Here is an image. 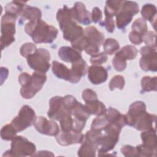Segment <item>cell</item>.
Returning a JSON list of instances; mask_svg holds the SVG:
<instances>
[{
  "mask_svg": "<svg viewBox=\"0 0 157 157\" xmlns=\"http://www.w3.org/2000/svg\"><path fill=\"white\" fill-rule=\"evenodd\" d=\"M25 31L37 44L52 43L57 37L58 29L40 19L29 21L25 26Z\"/></svg>",
  "mask_w": 157,
  "mask_h": 157,
  "instance_id": "1",
  "label": "cell"
},
{
  "mask_svg": "<svg viewBox=\"0 0 157 157\" xmlns=\"http://www.w3.org/2000/svg\"><path fill=\"white\" fill-rule=\"evenodd\" d=\"M56 20L65 40L71 43L83 35L84 30L76 23L70 9L64 8L58 10L56 13Z\"/></svg>",
  "mask_w": 157,
  "mask_h": 157,
  "instance_id": "2",
  "label": "cell"
},
{
  "mask_svg": "<svg viewBox=\"0 0 157 157\" xmlns=\"http://www.w3.org/2000/svg\"><path fill=\"white\" fill-rule=\"evenodd\" d=\"M47 80L45 74L35 71L31 75L22 72L18 76V82L21 86V96L26 99H31L39 92Z\"/></svg>",
  "mask_w": 157,
  "mask_h": 157,
  "instance_id": "3",
  "label": "cell"
},
{
  "mask_svg": "<svg viewBox=\"0 0 157 157\" xmlns=\"http://www.w3.org/2000/svg\"><path fill=\"white\" fill-rule=\"evenodd\" d=\"M121 131V128L110 123L108 124L103 130V135L98 142L97 150L99 156H102L113 149L119 140Z\"/></svg>",
  "mask_w": 157,
  "mask_h": 157,
  "instance_id": "4",
  "label": "cell"
},
{
  "mask_svg": "<svg viewBox=\"0 0 157 157\" xmlns=\"http://www.w3.org/2000/svg\"><path fill=\"white\" fill-rule=\"evenodd\" d=\"M10 149L4 153L3 156L24 157L33 156L36 150V145L21 136H16L11 143Z\"/></svg>",
  "mask_w": 157,
  "mask_h": 157,
  "instance_id": "5",
  "label": "cell"
},
{
  "mask_svg": "<svg viewBox=\"0 0 157 157\" xmlns=\"http://www.w3.org/2000/svg\"><path fill=\"white\" fill-rule=\"evenodd\" d=\"M142 144L136 147L138 156H156L157 140L156 129L144 131L140 134Z\"/></svg>",
  "mask_w": 157,
  "mask_h": 157,
  "instance_id": "6",
  "label": "cell"
},
{
  "mask_svg": "<svg viewBox=\"0 0 157 157\" xmlns=\"http://www.w3.org/2000/svg\"><path fill=\"white\" fill-rule=\"evenodd\" d=\"M126 123L129 126H132L138 131H147L152 128H155L156 116L151 114L146 110L142 111L134 115H125Z\"/></svg>",
  "mask_w": 157,
  "mask_h": 157,
  "instance_id": "7",
  "label": "cell"
},
{
  "mask_svg": "<svg viewBox=\"0 0 157 157\" xmlns=\"http://www.w3.org/2000/svg\"><path fill=\"white\" fill-rule=\"evenodd\" d=\"M17 18L16 16L6 12L2 17L1 25V47L2 50L10 45L15 40L14 34Z\"/></svg>",
  "mask_w": 157,
  "mask_h": 157,
  "instance_id": "8",
  "label": "cell"
},
{
  "mask_svg": "<svg viewBox=\"0 0 157 157\" xmlns=\"http://www.w3.org/2000/svg\"><path fill=\"white\" fill-rule=\"evenodd\" d=\"M26 59L28 66L36 72L45 74L50 67L49 63L50 60V52L45 48H37V50L33 53L29 55Z\"/></svg>",
  "mask_w": 157,
  "mask_h": 157,
  "instance_id": "9",
  "label": "cell"
},
{
  "mask_svg": "<svg viewBox=\"0 0 157 157\" xmlns=\"http://www.w3.org/2000/svg\"><path fill=\"white\" fill-rule=\"evenodd\" d=\"M139 11L138 4L134 1H123L121 8L116 15V25L118 29H123L131 21L133 17Z\"/></svg>",
  "mask_w": 157,
  "mask_h": 157,
  "instance_id": "10",
  "label": "cell"
},
{
  "mask_svg": "<svg viewBox=\"0 0 157 157\" xmlns=\"http://www.w3.org/2000/svg\"><path fill=\"white\" fill-rule=\"evenodd\" d=\"M36 118L34 110L30 106L25 105L20 110L18 115L12 120L10 124L18 132L34 124Z\"/></svg>",
  "mask_w": 157,
  "mask_h": 157,
  "instance_id": "11",
  "label": "cell"
},
{
  "mask_svg": "<svg viewBox=\"0 0 157 157\" xmlns=\"http://www.w3.org/2000/svg\"><path fill=\"white\" fill-rule=\"evenodd\" d=\"M84 36L88 42V47L85 52L91 56L99 53V47L104 41V34L93 26L86 28L83 33Z\"/></svg>",
  "mask_w": 157,
  "mask_h": 157,
  "instance_id": "12",
  "label": "cell"
},
{
  "mask_svg": "<svg viewBox=\"0 0 157 157\" xmlns=\"http://www.w3.org/2000/svg\"><path fill=\"white\" fill-rule=\"evenodd\" d=\"M142 56L140 59V66L145 71L156 72L157 71L156 48L144 46L140 50Z\"/></svg>",
  "mask_w": 157,
  "mask_h": 157,
  "instance_id": "13",
  "label": "cell"
},
{
  "mask_svg": "<svg viewBox=\"0 0 157 157\" xmlns=\"http://www.w3.org/2000/svg\"><path fill=\"white\" fill-rule=\"evenodd\" d=\"M34 126L39 133L47 136H56L59 132V126L55 121L48 120L44 117H37Z\"/></svg>",
  "mask_w": 157,
  "mask_h": 157,
  "instance_id": "14",
  "label": "cell"
},
{
  "mask_svg": "<svg viewBox=\"0 0 157 157\" xmlns=\"http://www.w3.org/2000/svg\"><path fill=\"white\" fill-rule=\"evenodd\" d=\"M85 135L82 131L70 130L67 131H61L56 136L57 142L63 146H67L72 144H81L83 142Z\"/></svg>",
  "mask_w": 157,
  "mask_h": 157,
  "instance_id": "15",
  "label": "cell"
},
{
  "mask_svg": "<svg viewBox=\"0 0 157 157\" xmlns=\"http://www.w3.org/2000/svg\"><path fill=\"white\" fill-rule=\"evenodd\" d=\"M52 72L59 78L69 81L72 83H76L80 80V77L76 75L71 69H69L64 64L56 61L52 62Z\"/></svg>",
  "mask_w": 157,
  "mask_h": 157,
  "instance_id": "16",
  "label": "cell"
},
{
  "mask_svg": "<svg viewBox=\"0 0 157 157\" xmlns=\"http://www.w3.org/2000/svg\"><path fill=\"white\" fill-rule=\"evenodd\" d=\"M49 110L47 113L48 117L52 120L59 121L61 117L67 110L63 102V97L55 96L50 99L49 102Z\"/></svg>",
  "mask_w": 157,
  "mask_h": 157,
  "instance_id": "17",
  "label": "cell"
},
{
  "mask_svg": "<svg viewBox=\"0 0 157 157\" xmlns=\"http://www.w3.org/2000/svg\"><path fill=\"white\" fill-rule=\"evenodd\" d=\"M71 9L72 17L75 21L83 25H88L91 23V14L86 9L84 4L82 2H75L74 7Z\"/></svg>",
  "mask_w": 157,
  "mask_h": 157,
  "instance_id": "18",
  "label": "cell"
},
{
  "mask_svg": "<svg viewBox=\"0 0 157 157\" xmlns=\"http://www.w3.org/2000/svg\"><path fill=\"white\" fill-rule=\"evenodd\" d=\"M88 73L89 80L94 85L101 84L105 82L108 77V72L106 69L99 65L90 66Z\"/></svg>",
  "mask_w": 157,
  "mask_h": 157,
  "instance_id": "19",
  "label": "cell"
},
{
  "mask_svg": "<svg viewBox=\"0 0 157 157\" xmlns=\"http://www.w3.org/2000/svg\"><path fill=\"white\" fill-rule=\"evenodd\" d=\"M58 54L61 60L71 63L82 58L81 53L78 51L67 46L60 47Z\"/></svg>",
  "mask_w": 157,
  "mask_h": 157,
  "instance_id": "20",
  "label": "cell"
},
{
  "mask_svg": "<svg viewBox=\"0 0 157 157\" xmlns=\"http://www.w3.org/2000/svg\"><path fill=\"white\" fill-rule=\"evenodd\" d=\"M105 116L109 123L117 125L120 128H123L126 124L125 115H122L117 109L109 107L105 113Z\"/></svg>",
  "mask_w": 157,
  "mask_h": 157,
  "instance_id": "21",
  "label": "cell"
},
{
  "mask_svg": "<svg viewBox=\"0 0 157 157\" xmlns=\"http://www.w3.org/2000/svg\"><path fill=\"white\" fill-rule=\"evenodd\" d=\"M141 15L144 20L149 21L156 29V7L151 4H145L141 10Z\"/></svg>",
  "mask_w": 157,
  "mask_h": 157,
  "instance_id": "22",
  "label": "cell"
},
{
  "mask_svg": "<svg viewBox=\"0 0 157 157\" xmlns=\"http://www.w3.org/2000/svg\"><path fill=\"white\" fill-rule=\"evenodd\" d=\"M85 105L90 112V114L98 116L105 114L107 110L105 105L98 99L85 102Z\"/></svg>",
  "mask_w": 157,
  "mask_h": 157,
  "instance_id": "23",
  "label": "cell"
},
{
  "mask_svg": "<svg viewBox=\"0 0 157 157\" xmlns=\"http://www.w3.org/2000/svg\"><path fill=\"white\" fill-rule=\"evenodd\" d=\"M123 1H107L104 8L105 17H113L120 10Z\"/></svg>",
  "mask_w": 157,
  "mask_h": 157,
  "instance_id": "24",
  "label": "cell"
},
{
  "mask_svg": "<svg viewBox=\"0 0 157 157\" xmlns=\"http://www.w3.org/2000/svg\"><path fill=\"white\" fill-rule=\"evenodd\" d=\"M20 16L24 20L33 21L40 19L42 17V12L37 7L26 5Z\"/></svg>",
  "mask_w": 157,
  "mask_h": 157,
  "instance_id": "25",
  "label": "cell"
},
{
  "mask_svg": "<svg viewBox=\"0 0 157 157\" xmlns=\"http://www.w3.org/2000/svg\"><path fill=\"white\" fill-rule=\"evenodd\" d=\"M137 53L138 51L134 46L128 45L124 46L121 49L118 51L115 55L123 60L126 61L134 59L136 57Z\"/></svg>",
  "mask_w": 157,
  "mask_h": 157,
  "instance_id": "26",
  "label": "cell"
},
{
  "mask_svg": "<svg viewBox=\"0 0 157 157\" xmlns=\"http://www.w3.org/2000/svg\"><path fill=\"white\" fill-rule=\"evenodd\" d=\"M25 6L26 2L13 1L7 4L5 7V10L6 13L12 14L17 17L18 15H21Z\"/></svg>",
  "mask_w": 157,
  "mask_h": 157,
  "instance_id": "27",
  "label": "cell"
},
{
  "mask_svg": "<svg viewBox=\"0 0 157 157\" xmlns=\"http://www.w3.org/2000/svg\"><path fill=\"white\" fill-rule=\"evenodd\" d=\"M141 86L142 92H148L150 91H156L157 88V77L145 76L141 80Z\"/></svg>",
  "mask_w": 157,
  "mask_h": 157,
  "instance_id": "28",
  "label": "cell"
},
{
  "mask_svg": "<svg viewBox=\"0 0 157 157\" xmlns=\"http://www.w3.org/2000/svg\"><path fill=\"white\" fill-rule=\"evenodd\" d=\"M73 121L74 119L72 116L69 110L67 109V110L59 120L61 131H67L72 130L73 128Z\"/></svg>",
  "mask_w": 157,
  "mask_h": 157,
  "instance_id": "29",
  "label": "cell"
},
{
  "mask_svg": "<svg viewBox=\"0 0 157 157\" xmlns=\"http://www.w3.org/2000/svg\"><path fill=\"white\" fill-rule=\"evenodd\" d=\"M96 148L94 147L91 144L88 142V141L84 140L82 142V145L80 147L78 150V155L82 157H93L96 156Z\"/></svg>",
  "mask_w": 157,
  "mask_h": 157,
  "instance_id": "30",
  "label": "cell"
},
{
  "mask_svg": "<svg viewBox=\"0 0 157 157\" xmlns=\"http://www.w3.org/2000/svg\"><path fill=\"white\" fill-rule=\"evenodd\" d=\"M71 70L79 77L84 76L86 73L87 64L85 61L82 58L72 63Z\"/></svg>",
  "mask_w": 157,
  "mask_h": 157,
  "instance_id": "31",
  "label": "cell"
},
{
  "mask_svg": "<svg viewBox=\"0 0 157 157\" xmlns=\"http://www.w3.org/2000/svg\"><path fill=\"white\" fill-rule=\"evenodd\" d=\"M131 28L132 31L138 34L143 37L148 32V26L146 21L141 18L136 20L133 22Z\"/></svg>",
  "mask_w": 157,
  "mask_h": 157,
  "instance_id": "32",
  "label": "cell"
},
{
  "mask_svg": "<svg viewBox=\"0 0 157 157\" xmlns=\"http://www.w3.org/2000/svg\"><path fill=\"white\" fill-rule=\"evenodd\" d=\"M120 48V44L117 40L113 38L107 39L104 42V53L106 55H112Z\"/></svg>",
  "mask_w": 157,
  "mask_h": 157,
  "instance_id": "33",
  "label": "cell"
},
{
  "mask_svg": "<svg viewBox=\"0 0 157 157\" xmlns=\"http://www.w3.org/2000/svg\"><path fill=\"white\" fill-rule=\"evenodd\" d=\"M17 132L11 124L3 126L1 130V139L5 140H12L17 136Z\"/></svg>",
  "mask_w": 157,
  "mask_h": 157,
  "instance_id": "34",
  "label": "cell"
},
{
  "mask_svg": "<svg viewBox=\"0 0 157 157\" xmlns=\"http://www.w3.org/2000/svg\"><path fill=\"white\" fill-rule=\"evenodd\" d=\"M109 123L104 114L98 115L93 120L91 125V129L103 131Z\"/></svg>",
  "mask_w": 157,
  "mask_h": 157,
  "instance_id": "35",
  "label": "cell"
},
{
  "mask_svg": "<svg viewBox=\"0 0 157 157\" xmlns=\"http://www.w3.org/2000/svg\"><path fill=\"white\" fill-rule=\"evenodd\" d=\"M125 84L124 78L122 75H117L114 76L110 81L109 88L111 91L115 88L123 90Z\"/></svg>",
  "mask_w": 157,
  "mask_h": 157,
  "instance_id": "36",
  "label": "cell"
},
{
  "mask_svg": "<svg viewBox=\"0 0 157 157\" xmlns=\"http://www.w3.org/2000/svg\"><path fill=\"white\" fill-rule=\"evenodd\" d=\"M37 50L36 45L31 42H28L24 44L20 49V54L22 56L25 58H27L29 55L33 53Z\"/></svg>",
  "mask_w": 157,
  "mask_h": 157,
  "instance_id": "37",
  "label": "cell"
},
{
  "mask_svg": "<svg viewBox=\"0 0 157 157\" xmlns=\"http://www.w3.org/2000/svg\"><path fill=\"white\" fill-rule=\"evenodd\" d=\"M112 65L116 71L118 72H121L126 69L127 63L126 61H124L123 59L119 58L118 56L115 55V56L112 59Z\"/></svg>",
  "mask_w": 157,
  "mask_h": 157,
  "instance_id": "38",
  "label": "cell"
},
{
  "mask_svg": "<svg viewBox=\"0 0 157 157\" xmlns=\"http://www.w3.org/2000/svg\"><path fill=\"white\" fill-rule=\"evenodd\" d=\"M107 59V55L104 52L98 53L94 55L91 56L90 58V62L93 65H101L102 63L106 62Z\"/></svg>",
  "mask_w": 157,
  "mask_h": 157,
  "instance_id": "39",
  "label": "cell"
},
{
  "mask_svg": "<svg viewBox=\"0 0 157 157\" xmlns=\"http://www.w3.org/2000/svg\"><path fill=\"white\" fill-rule=\"evenodd\" d=\"M121 152L124 156L137 157L138 156L137 151L136 147L129 145H125L121 148Z\"/></svg>",
  "mask_w": 157,
  "mask_h": 157,
  "instance_id": "40",
  "label": "cell"
},
{
  "mask_svg": "<svg viewBox=\"0 0 157 157\" xmlns=\"http://www.w3.org/2000/svg\"><path fill=\"white\" fill-rule=\"evenodd\" d=\"M143 41L147 46L156 48V34L153 31H148L143 37Z\"/></svg>",
  "mask_w": 157,
  "mask_h": 157,
  "instance_id": "41",
  "label": "cell"
},
{
  "mask_svg": "<svg viewBox=\"0 0 157 157\" xmlns=\"http://www.w3.org/2000/svg\"><path fill=\"white\" fill-rule=\"evenodd\" d=\"M82 99L85 102H86L98 99V96L95 91L91 89L87 88L85 89L82 93Z\"/></svg>",
  "mask_w": 157,
  "mask_h": 157,
  "instance_id": "42",
  "label": "cell"
},
{
  "mask_svg": "<svg viewBox=\"0 0 157 157\" xmlns=\"http://www.w3.org/2000/svg\"><path fill=\"white\" fill-rule=\"evenodd\" d=\"M102 17V11L101 10V9L98 7H94L93 9L92 13H91L92 21L95 23H98L101 20Z\"/></svg>",
  "mask_w": 157,
  "mask_h": 157,
  "instance_id": "43",
  "label": "cell"
},
{
  "mask_svg": "<svg viewBox=\"0 0 157 157\" xmlns=\"http://www.w3.org/2000/svg\"><path fill=\"white\" fill-rule=\"evenodd\" d=\"M129 39L130 42L135 45H139L143 42V37L133 31L129 33Z\"/></svg>",
  "mask_w": 157,
  "mask_h": 157,
  "instance_id": "44",
  "label": "cell"
},
{
  "mask_svg": "<svg viewBox=\"0 0 157 157\" xmlns=\"http://www.w3.org/2000/svg\"><path fill=\"white\" fill-rule=\"evenodd\" d=\"M103 25L105 27L106 30L109 33H113L115 29V24H114V21L111 17H105V20L103 22Z\"/></svg>",
  "mask_w": 157,
  "mask_h": 157,
  "instance_id": "45",
  "label": "cell"
},
{
  "mask_svg": "<svg viewBox=\"0 0 157 157\" xmlns=\"http://www.w3.org/2000/svg\"><path fill=\"white\" fill-rule=\"evenodd\" d=\"M33 156H53L50 151H38L36 154H34Z\"/></svg>",
  "mask_w": 157,
  "mask_h": 157,
  "instance_id": "46",
  "label": "cell"
}]
</instances>
